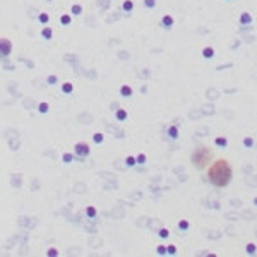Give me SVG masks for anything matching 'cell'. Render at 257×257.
<instances>
[{"mask_svg": "<svg viewBox=\"0 0 257 257\" xmlns=\"http://www.w3.org/2000/svg\"><path fill=\"white\" fill-rule=\"evenodd\" d=\"M163 24H165V26H172V17H165V19H163Z\"/></svg>", "mask_w": 257, "mask_h": 257, "instance_id": "6da1fadb", "label": "cell"}, {"mask_svg": "<svg viewBox=\"0 0 257 257\" xmlns=\"http://www.w3.org/2000/svg\"><path fill=\"white\" fill-rule=\"evenodd\" d=\"M124 9H125V10H130V9H132V2H125Z\"/></svg>", "mask_w": 257, "mask_h": 257, "instance_id": "7a4b0ae2", "label": "cell"}, {"mask_svg": "<svg viewBox=\"0 0 257 257\" xmlns=\"http://www.w3.org/2000/svg\"><path fill=\"white\" fill-rule=\"evenodd\" d=\"M72 12H74V14H79V12H81V7H79V5H74V7H72Z\"/></svg>", "mask_w": 257, "mask_h": 257, "instance_id": "3957f363", "label": "cell"}, {"mask_svg": "<svg viewBox=\"0 0 257 257\" xmlns=\"http://www.w3.org/2000/svg\"><path fill=\"white\" fill-rule=\"evenodd\" d=\"M69 21H70L69 15H63V17H62V22H63V24H69Z\"/></svg>", "mask_w": 257, "mask_h": 257, "instance_id": "277c9868", "label": "cell"}, {"mask_svg": "<svg viewBox=\"0 0 257 257\" xmlns=\"http://www.w3.org/2000/svg\"><path fill=\"white\" fill-rule=\"evenodd\" d=\"M204 55H206V57H211V55H213V50H211V48H206Z\"/></svg>", "mask_w": 257, "mask_h": 257, "instance_id": "5b68a950", "label": "cell"}, {"mask_svg": "<svg viewBox=\"0 0 257 257\" xmlns=\"http://www.w3.org/2000/svg\"><path fill=\"white\" fill-rule=\"evenodd\" d=\"M50 35H52V31H50V29H46V31H43V36H45V38H50Z\"/></svg>", "mask_w": 257, "mask_h": 257, "instance_id": "8992f818", "label": "cell"}, {"mask_svg": "<svg viewBox=\"0 0 257 257\" xmlns=\"http://www.w3.org/2000/svg\"><path fill=\"white\" fill-rule=\"evenodd\" d=\"M242 21L247 24V22H249V14H243V15H242Z\"/></svg>", "mask_w": 257, "mask_h": 257, "instance_id": "52a82bcc", "label": "cell"}, {"mask_svg": "<svg viewBox=\"0 0 257 257\" xmlns=\"http://www.w3.org/2000/svg\"><path fill=\"white\" fill-rule=\"evenodd\" d=\"M40 19H41V22H46V21H48V15H46V14H41V17H40Z\"/></svg>", "mask_w": 257, "mask_h": 257, "instance_id": "ba28073f", "label": "cell"}, {"mask_svg": "<svg viewBox=\"0 0 257 257\" xmlns=\"http://www.w3.org/2000/svg\"><path fill=\"white\" fill-rule=\"evenodd\" d=\"M146 4L151 7V5H154V0H146Z\"/></svg>", "mask_w": 257, "mask_h": 257, "instance_id": "9c48e42d", "label": "cell"}]
</instances>
